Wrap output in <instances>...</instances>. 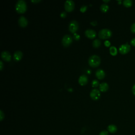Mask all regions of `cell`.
<instances>
[{"instance_id":"cell-2","label":"cell","mask_w":135,"mask_h":135,"mask_svg":"<svg viewBox=\"0 0 135 135\" xmlns=\"http://www.w3.org/2000/svg\"><path fill=\"white\" fill-rule=\"evenodd\" d=\"M100 57L97 55H92L88 59V63L92 67H97L100 64Z\"/></svg>"},{"instance_id":"cell-32","label":"cell","mask_w":135,"mask_h":135,"mask_svg":"<svg viewBox=\"0 0 135 135\" xmlns=\"http://www.w3.org/2000/svg\"><path fill=\"white\" fill-rule=\"evenodd\" d=\"M132 92L133 94L135 95V84L133 85V86L132 88Z\"/></svg>"},{"instance_id":"cell-12","label":"cell","mask_w":135,"mask_h":135,"mask_svg":"<svg viewBox=\"0 0 135 135\" xmlns=\"http://www.w3.org/2000/svg\"><path fill=\"white\" fill-rule=\"evenodd\" d=\"M78 81L80 85H85L88 81V78L86 75H84V74L81 75L79 77Z\"/></svg>"},{"instance_id":"cell-31","label":"cell","mask_w":135,"mask_h":135,"mask_svg":"<svg viewBox=\"0 0 135 135\" xmlns=\"http://www.w3.org/2000/svg\"><path fill=\"white\" fill-rule=\"evenodd\" d=\"M0 65H1V66H0V69H1V70H2V69H3V67H4V65H3V62H2V60L0 61Z\"/></svg>"},{"instance_id":"cell-23","label":"cell","mask_w":135,"mask_h":135,"mask_svg":"<svg viewBox=\"0 0 135 135\" xmlns=\"http://www.w3.org/2000/svg\"><path fill=\"white\" fill-rule=\"evenodd\" d=\"M73 38L75 40H79L80 38V35L76 33H75L73 34Z\"/></svg>"},{"instance_id":"cell-25","label":"cell","mask_w":135,"mask_h":135,"mask_svg":"<svg viewBox=\"0 0 135 135\" xmlns=\"http://www.w3.org/2000/svg\"><path fill=\"white\" fill-rule=\"evenodd\" d=\"M99 135H109V133H108V132L107 131L103 130L100 133Z\"/></svg>"},{"instance_id":"cell-22","label":"cell","mask_w":135,"mask_h":135,"mask_svg":"<svg viewBox=\"0 0 135 135\" xmlns=\"http://www.w3.org/2000/svg\"><path fill=\"white\" fill-rule=\"evenodd\" d=\"M87 9V6L86 5H83L80 8V11L81 12H84Z\"/></svg>"},{"instance_id":"cell-27","label":"cell","mask_w":135,"mask_h":135,"mask_svg":"<svg viewBox=\"0 0 135 135\" xmlns=\"http://www.w3.org/2000/svg\"><path fill=\"white\" fill-rule=\"evenodd\" d=\"M60 16H61V17H63V18L65 17L66 16V12H64V11L62 12L61 13V14H60Z\"/></svg>"},{"instance_id":"cell-5","label":"cell","mask_w":135,"mask_h":135,"mask_svg":"<svg viewBox=\"0 0 135 135\" xmlns=\"http://www.w3.org/2000/svg\"><path fill=\"white\" fill-rule=\"evenodd\" d=\"M72 42V37L69 34H66L63 36L62 39V43L65 47L69 46Z\"/></svg>"},{"instance_id":"cell-14","label":"cell","mask_w":135,"mask_h":135,"mask_svg":"<svg viewBox=\"0 0 135 135\" xmlns=\"http://www.w3.org/2000/svg\"><path fill=\"white\" fill-rule=\"evenodd\" d=\"M95 75L98 79H102L105 77V73L103 70L99 69L95 72Z\"/></svg>"},{"instance_id":"cell-28","label":"cell","mask_w":135,"mask_h":135,"mask_svg":"<svg viewBox=\"0 0 135 135\" xmlns=\"http://www.w3.org/2000/svg\"><path fill=\"white\" fill-rule=\"evenodd\" d=\"M104 45H105L106 46H107V47H108V46H109L110 45V41H108V40L105 41L104 42Z\"/></svg>"},{"instance_id":"cell-13","label":"cell","mask_w":135,"mask_h":135,"mask_svg":"<svg viewBox=\"0 0 135 135\" xmlns=\"http://www.w3.org/2000/svg\"><path fill=\"white\" fill-rule=\"evenodd\" d=\"M23 56V53L19 50L16 51L13 54V58L15 61H18L21 60Z\"/></svg>"},{"instance_id":"cell-24","label":"cell","mask_w":135,"mask_h":135,"mask_svg":"<svg viewBox=\"0 0 135 135\" xmlns=\"http://www.w3.org/2000/svg\"><path fill=\"white\" fill-rule=\"evenodd\" d=\"M131 31L132 33L135 34V23H133L131 26Z\"/></svg>"},{"instance_id":"cell-30","label":"cell","mask_w":135,"mask_h":135,"mask_svg":"<svg viewBox=\"0 0 135 135\" xmlns=\"http://www.w3.org/2000/svg\"><path fill=\"white\" fill-rule=\"evenodd\" d=\"M90 23H91V24H92V25H93V26H95V25H97L98 24V23H97V22L96 21H91V22H90Z\"/></svg>"},{"instance_id":"cell-34","label":"cell","mask_w":135,"mask_h":135,"mask_svg":"<svg viewBox=\"0 0 135 135\" xmlns=\"http://www.w3.org/2000/svg\"><path fill=\"white\" fill-rule=\"evenodd\" d=\"M103 2H105V3H107V2H110V1H109V0H103Z\"/></svg>"},{"instance_id":"cell-17","label":"cell","mask_w":135,"mask_h":135,"mask_svg":"<svg viewBox=\"0 0 135 135\" xmlns=\"http://www.w3.org/2000/svg\"><path fill=\"white\" fill-rule=\"evenodd\" d=\"M109 8V6L106 3H103V4H101L100 6V9L103 12H107L108 11Z\"/></svg>"},{"instance_id":"cell-11","label":"cell","mask_w":135,"mask_h":135,"mask_svg":"<svg viewBox=\"0 0 135 135\" xmlns=\"http://www.w3.org/2000/svg\"><path fill=\"white\" fill-rule=\"evenodd\" d=\"M1 57L6 61H9L11 60L12 56L9 52L7 51H3L1 53Z\"/></svg>"},{"instance_id":"cell-16","label":"cell","mask_w":135,"mask_h":135,"mask_svg":"<svg viewBox=\"0 0 135 135\" xmlns=\"http://www.w3.org/2000/svg\"><path fill=\"white\" fill-rule=\"evenodd\" d=\"M107 129L109 132L113 133L117 131V127L114 124H110L108 126Z\"/></svg>"},{"instance_id":"cell-6","label":"cell","mask_w":135,"mask_h":135,"mask_svg":"<svg viewBox=\"0 0 135 135\" xmlns=\"http://www.w3.org/2000/svg\"><path fill=\"white\" fill-rule=\"evenodd\" d=\"M131 50L130 45L126 43V44H122L119 48V51L121 54H126L128 53Z\"/></svg>"},{"instance_id":"cell-18","label":"cell","mask_w":135,"mask_h":135,"mask_svg":"<svg viewBox=\"0 0 135 135\" xmlns=\"http://www.w3.org/2000/svg\"><path fill=\"white\" fill-rule=\"evenodd\" d=\"M101 42L99 39L96 38L92 42V45L94 47H98L101 45Z\"/></svg>"},{"instance_id":"cell-4","label":"cell","mask_w":135,"mask_h":135,"mask_svg":"<svg viewBox=\"0 0 135 135\" xmlns=\"http://www.w3.org/2000/svg\"><path fill=\"white\" fill-rule=\"evenodd\" d=\"M79 28V23L76 20L71 21L69 25V29L72 33H75Z\"/></svg>"},{"instance_id":"cell-19","label":"cell","mask_w":135,"mask_h":135,"mask_svg":"<svg viewBox=\"0 0 135 135\" xmlns=\"http://www.w3.org/2000/svg\"><path fill=\"white\" fill-rule=\"evenodd\" d=\"M109 51H110V54H111L112 55H113V56L117 55V52H118V51H117V48H116L115 46H110V49H109Z\"/></svg>"},{"instance_id":"cell-33","label":"cell","mask_w":135,"mask_h":135,"mask_svg":"<svg viewBox=\"0 0 135 135\" xmlns=\"http://www.w3.org/2000/svg\"><path fill=\"white\" fill-rule=\"evenodd\" d=\"M32 2H34V3H38L39 2L41 1V0H32L31 1Z\"/></svg>"},{"instance_id":"cell-15","label":"cell","mask_w":135,"mask_h":135,"mask_svg":"<svg viewBox=\"0 0 135 135\" xmlns=\"http://www.w3.org/2000/svg\"><path fill=\"white\" fill-rule=\"evenodd\" d=\"M99 89L102 92L107 91L109 89V85L106 82H102L99 84Z\"/></svg>"},{"instance_id":"cell-8","label":"cell","mask_w":135,"mask_h":135,"mask_svg":"<svg viewBox=\"0 0 135 135\" xmlns=\"http://www.w3.org/2000/svg\"><path fill=\"white\" fill-rule=\"evenodd\" d=\"M90 95L91 99L94 100H98L100 97V92L97 89H93L90 93Z\"/></svg>"},{"instance_id":"cell-10","label":"cell","mask_w":135,"mask_h":135,"mask_svg":"<svg viewBox=\"0 0 135 135\" xmlns=\"http://www.w3.org/2000/svg\"><path fill=\"white\" fill-rule=\"evenodd\" d=\"M18 23L20 26L25 27L28 24V21L27 18L24 16H21L18 20Z\"/></svg>"},{"instance_id":"cell-35","label":"cell","mask_w":135,"mask_h":135,"mask_svg":"<svg viewBox=\"0 0 135 135\" xmlns=\"http://www.w3.org/2000/svg\"><path fill=\"white\" fill-rule=\"evenodd\" d=\"M121 1H118V3H119V4H121Z\"/></svg>"},{"instance_id":"cell-1","label":"cell","mask_w":135,"mask_h":135,"mask_svg":"<svg viewBox=\"0 0 135 135\" xmlns=\"http://www.w3.org/2000/svg\"><path fill=\"white\" fill-rule=\"evenodd\" d=\"M16 11L19 13H24L27 9L26 3L24 0H18L15 5Z\"/></svg>"},{"instance_id":"cell-26","label":"cell","mask_w":135,"mask_h":135,"mask_svg":"<svg viewBox=\"0 0 135 135\" xmlns=\"http://www.w3.org/2000/svg\"><path fill=\"white\" fill-rule=\"evenodd\" d=\"M0 117H1V121H2V120L4 118V114L2 110H0Z\"/></svg>"},{"instance_id":"cell-9","label":"cell","mask_w":135,"mask_h":135,"mask_svg":"<svg viewBox=\"0 0 135 135\" xmlns=\"http://www.w3.org/2000/svg\"><path fill=\"white\" fill-rule=\"evenodd\" d=\"M84 34H85V36L89 38H93L97 35L96 32L94 30L90 29V28L86 29L85 31Z\"/></svg>"},{"instance_id":"cell-7","label":"cell","mask_w":135,"mask_h":135,"mask_svg":"<svg viewBox=\"0 0 135 135\" xmlns=\"http://www.w3.org/2000/svg\"><path fill=\"white\" fill-rule=\"evenodd\" d=\"M74 2L72 0H66L64 3V8L66 11L71 12L74 8Z\"/></svg>"},{"instance_id":"cell-21","label":"cell","mask_w":135,"mask_h":135,"mask_svg":"<svg viewBox=\"0 0 135 135\" xmlns=\"http://www.w3.org/2000/svg\"><path fill=\"white\" fill-rule=\"evenodd\" d=\"M99 84V81L97 80H93L92 81V86L93 87H97Z\"/></svg>"},{"instance_id":"cell-20","label":"cell","mask_w":135,"mask_h":135,"mask_svg":"<svg viewBox=\"0 0 135 135\" xmlns=\"http://www.w3.org/2000/svg\"><path fill=\"white\" fill-rule=\"evenodd\" d=\"M123 5L126 7H131L132 5V2L131 0H124L122 2Z\"/></svg>"},{"instance_id":"cell-29","label":"cell","mask_w":135,"mask_h":135,"mask_svg":"<svg viewBox=\"0 0 135 135\" xmlns=\"http://www.w3.org/2000/svg\"><path fill=\"white\" fill-rule=\"evenodd\" d=\"M130 44L133 46H135V38H132L131 41H130Z\"/></svg>"},{"instance_id":"cell-3","label":"cell","mask_w":135,"mask_h":135,"mask_svg":"<svg viewBox=\"0 0 135 135\" xmlns=\"http://www.w3.org/2000/svg\"><path fill=\"white\" fill-rule=\"evenodd\" d=\"M112 35V32L108 28H103L99 31L98 36L102 39H107L110 38Z\"/></svg>"}]
</instances>
